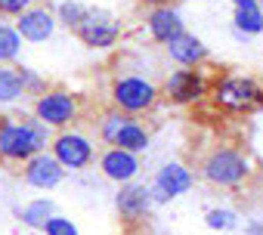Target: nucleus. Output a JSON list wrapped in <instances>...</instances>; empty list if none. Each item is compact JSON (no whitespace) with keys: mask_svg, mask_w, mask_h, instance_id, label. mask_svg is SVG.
<instances>
[{"mask_svg":"<svg viewBox=\"0 0 263 235\" xmlns=\"http://www.w3.org/2000/svg\"><path fill=\"white\" fill-rule=\"evenodd\" d=\"M50 149V130L34 121L31 114L10 118L0 114V164L4 167H22L37 152Z\"/></svg>","mask_w":263,"mask_h":235,"instance_id":"f257e3e1","label":"nucleus"},{"mask_svg":"<svg viewBox=\"0 0 263 235\" xmlns=\"http://www.w3.org/2000/svg\"><path fill=\"white\" fill-rule=\"evenodd\" d=\"M198 177L214 189H241L254 177V161L245 149L235 146H214L198 161Z\"/></svg>","mask_w":263,"mask_h":235,"instance_id":"f03ea898","label":"nucleus"},{"mask_svg":"<svg viewBox=\"0 0 263 235\" xmlns=\"http://www.w3.org/2000/svg\"><path fill=\"white\" fill-rule=\"evenodd\" d=\"M108 96H111V108H118L130 118H140L158 105L161 87H155L149 77H140V74H118L111 81Z\"/></svg>","mask_w":263,"mask_h":235,"instance_id":"7ed1b4c3","label":"nucleus"},{"mask_svg":"<svg viewBox=\"0 0 263 235\" xmlns=\"http://www.w3.org/2000/svg\"><path fill=\"white\" fill-rule=\"evenodd\" d=\"M31 118L41 121L47 130H71V124L81 118V99L65 87H47L31 108Z\"/></svg>","mask_w":263,"mask_h":235,"instance_id":"20e7f679","label":"nucleus"},{"mask_svg":"<svg viewBox=\"0 0 263 235\" xmlns=\"http://www.w3.org/2000/svg\"><path fill=\"white\" fill-rule=\"evenodd\" d=\"M260 84L251 74H220L214 81V87L208 90V96L214 99L217 108L238 114V111H254L257 108V96H260Z\"/></svg>","mask_w":263,"mask_h":235,"instance_id":"39448f33","label":"nucleus"},{"mask_svg":"<svg viewBox=\"0 0 263 235\" xmlns=\"http://www.w3.org/2000/svg\"><path fill=\"white\" fill-rule=\"evenodd\" d=\"M47 152L59 161V167L65 173L68 170H87L96 161V146L81 130H59L56 136H50V149Z\"/></svg>","mask_w":263,"mask_h":235,"instance_id":"423d86ee","label":"nucleus"},{"mask_svg":"<svg viewBox=\"0 0 263 235\" xmlns=\"http://www.w3.org/2000/svg\"><path fill=\"white\" fill-rule=\"evenodd\" d=\"M121 19L108 10H99V7H90L87 19L74 28L78 41L90 50H111L118 41H121Z\"/></svg>","mask_w":263,"mask_h":235,"instance_id":"0eeeda50","label":"nucleus"},{"mask_svg":"<svg viewBox=\"0 0 263 235\" xmlns=\"http://www.w3.org/2000/svg\"><path fill=\"white\" fill-rule=\"evenodd\" d=\"M208 90H211V84H208L204 71H198V68H177V71L167 74V81L161 87V96L171 99L174 105H195V102H201L208 96Z\"/></svg>","mask_w":263,"mask_h":235,"instance_id":"6e6552de","label":"nucleus"},{"mask_svg":"<svg viewBox=\"0 0 263 235\" xmlns=\"http://www.w3.org/2000/svg\"><path fill=\"white\" fill-rule=\"evenodd\" d=\"M192 186H195V173H192L183 161H167V164L155 173L149 192H152V201H155V204H167V201L186 195Z\"/></svg>","mask_w":263,"mask_h":235,"instance_id":"1a4fd4ad","label":"nucleus"},{"mask_svg":"<svg viewBox=\"0 0 263 235\" xmlns=\"http://www.w3.org/2000/svg\"><path fill=\"white\" fill-rule=\"evenodd\" d=\"M115 207H118V217H121L127 226H140V223L152 213L155 201H152L149 186H140V183H124V186H121V192L115 195Z\"/></svg>","mask_w":263,"mask_h":235,"instance_id":"9d476101","label":"nucleus"},{"mask_svg":"<svg viewBox=\"0 0 263 235\" xmlns=\"http://www.w3.org/2000/svg\"><path fill=\"white\" fill-rule=\"evenodd\" d=\"M19 170H22V180H25L31 189H41V192H50V189H56V186L65 180V170L59 167V161H56L50 152H37V155L28 158Z\"/></svg>","mask_w":263,"mask_h":235,"instance_id":"9b49d317","label":"nucleus"},{"mask_svg":"<svg viewBox=\"0 0 263 235\" xmlns=\"http://www.w3.org/2000/svg\"><path fill=\"white\" fill-rule=\"evenodd\" d=\"M99 173H102L105 180L118 183V186L134 183L137 173H140V155H130V152H124V149L108 146V149L99 152Z\"/></svg>","mask_w":263,"mask_h":235,"instance_id":"f8f14e48","label":"nucleus"},{"mask_svg":"<svg viewBox=\"0 0 263 235\" xmlns=\"http://www.w3.org/2000/svg\"><path fill=\"white\" fill-rule=\"evenodd\" d=\"M13 28H16V34H19L22 41H28V44H44V41H50L53 31H56V16H53L50 7H31V10H25V13L16 19Z\"/></svg>","mask_w":263,"mask_h":235,"instance_id":"ddd939ff","label":"nucleus"},{"mask_svg":"<svg viewBox=\"0 0 263 235\" xmlns=\"http://www.w3.org/2000/svg\"><path fill=\"white\" fill-rule=\"evenodd\" d=\"M146 28H149V37H152L155 44L167 47L174 37H180V34L186 31V22H183V13H180L177 7L164 4V7L149 10V16H146Z\"/></svg>","mask_w":263,"mask_h":235,"instance_id":"4468645a","label":"nucleus"},{"mask_svg":"<svg viewBox=\"0 0 263 235\" xmlns=\"http://www.w3.org/2000/svg\"><path fill=\"white\" fill-rule=\"evenodd\" d=\"M164 50H167V56H171L180 68H198V65L208 62V56H211L208 44H204L201 37L189 34V31H183L180 37H174Z\"/></svg>","mask_w":263,"mask_h":235,"instance_id":"2eb2a0df","label":"nucleus"},{"mask_svg":"<svg viewBox=\"0 0 263 235\" xmlns=\"http://www.w3.org/2000/svg\"><path fill=\"white\" fill-rule=\"evenodd\" d=\"M232 28H235V37L248 41V37H257L263 34V10H260V0H232Z\"/></svg>","mask_w":263,"mask_h":235,"instance_id":"dca6fc26","label":"nucleus"},{"mask_svg":"<svg viewBox=\"0 0 263 235\" xmlns=\"http://www.w3.org/2000/svg\"><path fill=\"white\" fill-rule=\"evenodd\" d=\"M149 143H152V133H149V127L143 124V121H137V118H130V121L121 127V133L115 136V149H124V152H130V155H140V152H146L149 149Z\"/></svg>","mask_w":263,"mask_h":235,"instance_id":"f3484780","label":"nucleus"},{"mask_svg":"<svg viewBox=\"0 0 263 235\" xmlns=\"http://www.w3.org/2000/svg\"><path fill=\"white\" fill-rule=\"evenodd\" d=\"M25 96L16 65H0V105H13Z\"/></svg>","mask_w":263,"mask_h":235,"instance_id":"a211bd4d","label":"nucleus"},{"mask_svg":"<svg viewBox=\"0 0 263 235\" xmlns=\"http://www.w3.org/2000/svg\"><path fill=\"white\" fill-rule=\"evenodd\" d=\"M87 13H90V7L81 4V0H62L53 16H56V25H65L68 31H74V28L87 19Z\"/></svg>","mask_w":263,"mask_h":235,"instance_id":"6ab92c4d","label":"nucleus"},{"mask_svg":"<svg viewBox=\"0 0 263 235\" xmlns=\"http://www.w3.org/2000/svg\"><path fill=\"white\" fill-rule=\"evenodd\" d=\"M22 53V37L16 34L13 25L0 22V65H13Z\"/></svg>","mask_w":263,"mask_h":235,"instance_id":"aec40b11","label":"nucleus"},{"mask_svg":"<svg viewBox=\"0 0 263 235\" xmlns=\"http://www.w3.org/2000/svg\"><path fill=\"white\" fill-rule=\"evenodd\" d=\"M127 121H130V114H124V111H118V108L102 111V118H99V140H102L105 146H111L115 136L121 133V127H124Z\"/></svg>","mask_w":263,"mask_h":235,"instance_id":"412c9836","label":"nucleus"},{"mask_svg":"<svg viewBox=\"0 0 263 235\" xmlns=\"http://www.w3.org/2000/svg\"><path fill=\"white\" fill-rule=\"evenodd\" d=\"M50 217H56V213H53V201H47V198H37L22 207V223L31 229H44Z\"/></svg>","mask_w":263,"mask_h":235,"instance_id":"4be33fe9","label":"nucleus"},{"mask_svg":"<svg viewBox=\"0 0 263 235\" xmlns=\"http://www.w3.org/2000/svg\"><path fill=\"white\" fill-rule=\"evenodd\" d=\"M16 71H19V81H22V90H25V93L41 96V93L47 90V81H44L34 68H28V65H16Z\"/></svg>","mask_w":263,"mask_h":235,"instance_id":"5701e85b","label":"nucleus"},{"mask_svg":"<svg viewBox=\"0 0 263 235\" xmlns=\"http://www.w3.org/2000/svg\"><path fill=\"white\" fill-rule=\"evenodd\" d=\"M204 223H208V229H220V232H229V229H235L238 226V217H235V210H208V217H204Z\"/></svg>","mask_w":263,"mask_h":235,"instance_id":"b1692460","label":"nucleus"},{"mask_svg":"<svg viewBox=\"0 0 263 235\" xmlns=\"http://www.w3.org/2000/svg\"><path fill=\"white\" fill-rule=\"evenodd\" d=\"M44 232H47V235H78L74 223L65 220V217H50L47 226H44Z\"/></svg>","mask_w":263,"mask_h":235,"instance_id":"393cba45","label":"nucleus"},{"mask_svg":"<svg viewBox=\"0 0 263 235\" xmlns=\"http://www.w3.org/2000/svg\"><path fill=\"white\" fill-rule=\"evenodd\" d=\"M34 7V0H0V16H13V19H19L25 10H31Z\"/></svg>","mask_w":263,"mask_h":235,"instance_id":"a878e982","label":"nucleus"},{"mask_svg":"<svg viewBox=\"0 0 263 235\" xmlns=\"http://www.w3.org/2000/svg\"><path fill=\"white\" fill-rule=\"evenodd\" d=\"M245 235H263V223H248L245 226Z\"/></svg>","mask_w":263,"mask_h":235,"instance_id":"bb28decb","label":"nucleus"},{"mask_svg":"<svg viewBox=\"0 0 263 235\" xmlns=\"http://www.w3.org/2000/svg\"><path fill=\"white\" fill-rule=\"evenodd\" d=\"M137 4H143V7H149V10H155V7H164V4H171V0H137Z\"/></svg>","mask_w":263,"mask_h":235,"instance_id":"cd10ccee","label":"nucleus"},{"mask_svg":"<svg viewBox=\"0 0 263 235\" xmlns=\"http://www.w3.org/2000/svg\"><path fill=\"white\" fill-rule=\"evenodd\" d=\"M257 108L263 111V90H260V96H257Z\"/></svg>","mask_w":263,"mask_h":235,"instance_id":"c85d7f7f","label":"nucleus"},{"mask_svg":"<svg viewBox=\"0 0 263 235\" xmlns=\"http://www.w3.org/2000/svg\"><path fill=\"white\" fill-rule=\"evenodd\" d=\"M260 10H263V0H260Z\"/></svg>","mask_w":263,"mask_h":235,"instance_id":"c756f323","label":"nucleus"}]
</instances>
